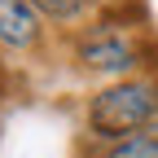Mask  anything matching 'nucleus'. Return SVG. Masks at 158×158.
Masks as SVG:
<instances>
[{
    "instance_id": "2",
    "label": "nucleus",
    "mask_w": 158,
    "mask_h": 158,
    "mask_svg": "<svg viewBox=\"0 0 158 158\" xmlns=\"http://www.w3.org/2000/svg\"><path fill=\"white\" fill-rule=\"evenodd\" d=\"M145 53H149V44L141 35H132V31H123V27H97V31H88L84 40H79V48H75V57H79V66L84 70H92V75H110L114 84L118 79H132L136 70L145 66Z\"/></svg>"
},
{
    "instance_id": "1",
    "label": "nucleus",
    "mask_w": 158,
    "mask_h": 158,
    "mask_svg": "<svg viewBox=\"0 0 158 158\" xmlns=\"http://www.w3.org/2000/svg\"><path fill=\"white\" fill-rule=\"evenodd\" d=\"M158 123V79L149 75H132L106 84L101 92L88 101V132L97 141H127V136L154 132Z\"/></svg>"
},
{
    "instance_id": "5",
    "label": "nucleus",
    "mask_w": 158,
    "mask_h": 158,
    "mask_svg": "<svg viewBox=\"0 0 158 158\" xmlns=\"http://www.w3.org/2000/svg\"><path fill=\"white\" fill-rule=\"evenodd\" d=\"M40 9V18H53V22H75L79 13H84L92 0H31Z\"/></svg>"
},
{
    "instance_id": "4",
    "label": "nucleus",
    "mask_w": 158,
    "mask_h": 158,
    "mask_svg": "<svg viewBox=\"0 0 158 158\" xmlns=\"http://www.w3.org/2000/svg\"><path fill=\"white\" fill-rule=\"evenodd\" d=\"M101 158H158V136L141 132V136H127V141H114Z\"/></svg>"
},
{
    "instance_id": "3",
    "label": "nucleus",
    "mask_w": 158,
    "mask_h": 158,
    "mask_svg": "<svg viewBox=\"0 0 158 158\" xmlns=\"http://www.w3.org/2000/svg\"><path fill=\"white\" fill-rule=\"evenodd\" d=\"M40 35H44V18L31 0H0V44L35 48Z\"/></svg>"
}]
</instances>
